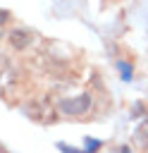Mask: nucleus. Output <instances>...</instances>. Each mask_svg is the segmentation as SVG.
I'll use <instances>...</instances> for the list:
<instances>
[{"mask_svg":"<svg viewBox=\"0 0 148 153\" xmlns=\"http://www.w3.org/2000/svg\"><path fill=\"white\" fill-rule=\"evenodd\" d=\"M146 153H148V151H146Z\"/></svg>","mask_w":148,"mask_h":153,"instance_id":"6e6552de","label":"nucleus"},{"mask_svg":"<svg viewBox=\"0 0 148 153\" xmlns=\"http://www.w3.org/2000/svg\"><path fill=\"white\" fill-rule=\"evenodd\" d=\"M60 151H64V153H86V151H76V148H69V146H64V143H60Z\"/></svg>","mask_w":148,"mask_h":153,"instance_id":"423d86ee","label":"nucleus"},{"mask_svg":"<svg viewBox=\"0 0 148 153\" xmlns=\"http://www.w3.org/2000/svg\"><path fill=\"white\" fill-rule=\"evenodd\" d=\"M60 110L64 115H72V117H79V115H86L88 108H91V96L88 93H81V96H74V98H64L57 103Z\"/></svg>","mask_w":148,"mask_h":153,"instance_id":"f257e3e1","label":"nucleus"},{"mask_svg":"<svg viewBox=\"0 0 148 153\" xmlns=\"http://www.w3.org/2000/svg\"><path fill=\"white\" fill-rule=\"evenodd\" d=\"M119 153H131V148H129V146H122V148H119Z\"/></svg>","mask_w":148,"mask_h":153,"instance_id":"0eeeda50","label":"nucleus"},{"mask_svg":"<svg viewBox=\"0 0 148 153\" xmlns=\"http://www.w3.org/2000/svg\"><path fill=\"white\" fill-rule=\"evenodd\" d=\"M31 38V33L29 31H21V29H14L12 33H10V43H12V48H17V50H21V48H29V41Z\"/></svg>","mask_w":148,"mask_h":153,"instance_id":"f03ea898","label":"nucleus"},{"mask_svg":"<svg viewBox=\"0 0 148 153\" xmlns=\"http://www.w3.org/2000/svg\"><path fill=\"white\" fill-rule=\"evenodd\" d=\"M134 139H136V143H138L143 151H148V120H143V122L136 127V134H134Z\"/></svg>","mask_w":148,"mask_h":153,"instance_id":"7ed1b4c3","label":"nucleus"},{"mask_svg":"<svg viewBox=\"0 0 148 153\" xmlns=\"http://www.w3.org/2000/svg\"><path fill=\"white\" fill-rule=\"evenodd\" d=\"M100 148V141H95V139H86V153H93V151H98Z\"/></svg>","mask_w":148,"mask_h":153,"instance_id":"39448f33","label":"nucleus"},{"mask_svg":"<svg viewBox=\"0 0 148 153\" xmlns=\"http://www.w3.org/2000/svg\"><path fill=\"white\" fill-rule=\"evenodd\" d=\"M117 67L122 69V76H124V81H129V79H131V67H129L127 62H117Z\"/></svg>","mask_w":148,"mask_h":153,"instance_id":"20e7f679","label":"nucleus"}]
</instances>
